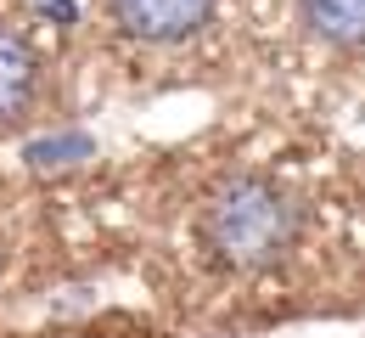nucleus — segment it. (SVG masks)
<instances>
[{"label": "nucleus", "mask_w": 365, "mask_h": 338, "mask_svg": "<svg viewBox=\"0 0 365 338\" xmlns=\"http://www.w3.org/2000/svg\"><path fill=\"white\" fill-rule=\"evenodd\" d=\"M197 237H202L214 265L253 277V271L281 265L298 248L304 203L275 175H230V181H220L208 192L202 214H197Z\"/></svg>", "instance_id": "1"}, {"label": "nucleus", "mask_w": 365, "mask_h": 338, "mask_svg": "<svg viewBox=\"0 0 365 338\" xmlns=\"http://www.w3.org/2000/svg\"><path fill=\"white\" fill-rule=\"evenodd\" d=\"M101 6L113 29L140 46H180L197 29H208L220 11V0H101Z\"/></svg>", "instance_id": "2"}, {"label": "nucleus", "mask_w": 365, "mask_h": 338, "mask_svg": "<svg viewBox=\"0 0 365 338\" xmlns=\"http://www.w3.org/2000/svg\"><path fill=\"white\" fill-rule=\"evenodd\" d=\"M40 96V56L34 46L0 23V124H17Z\"/></svg>", "instance_id": "3"}, {"label": "nucleus", "mask_w": 365, "mask_h": 338, "mask_svg": "<svg viewBox=\"0 0 365 338\" xmlns=\"http://www.w3.org/2000/svg\"><path fill=\"white\" fill-rule=\"evenodd\" d=\"M304 29L331 51H354L365 29V0H298Z\"/></svg>", "instance_id": "4"}, {"label": "nucleus", "mask_w": 365, "mask_h": 338, "mask_svg": "<svg viewBox=\"0 0 365 338\" xmlns=\"http://www.w3.org/2000/svg\"><path fill=\"white\" fill-rule=\"evenodd\" d=\"M0 265H6V242H0Z\"/></svg>", "instance_id": "5"}]
</instances>
